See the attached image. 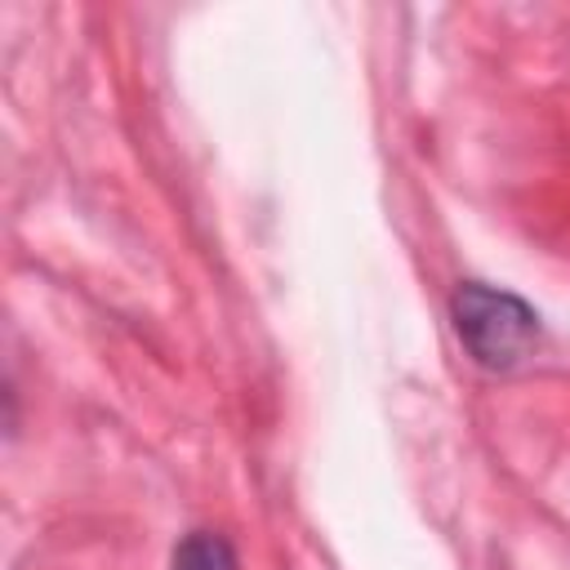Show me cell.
<instances>
[{
	"instance_id": "6da1fadb",
	"label": "cell",
	"mask_w": 570,
	"mask_h": 570,
	"mask_svg": "<svg viewBox=\"0 0 570 570\" xmlns=\"http://www.w3.org/2000/svg\"><path fill=\"white\" fill-rule=\"evenodd\" d=\"M450 316L463 347L485 370H512L539 347V312L508 289L468 281L454 289Z\"/></svg>"
},
{
	"instance_id": "7a4b0ae2",
	"label": "cell",
	"mask_w": 570,
	"mask_h": 570,
	"mask_svg": "<svg viewBox=\"0 0 570 570\" xmlns=\"http://www.w3.org/2000/svg\"><path fill=\"white\" fill-rule=\"evenodd\" d=\"M169 570H240L236 561V548L214 534V530H191L178 539L174 557H169Z\"/></svg>"
}]
</instances>
